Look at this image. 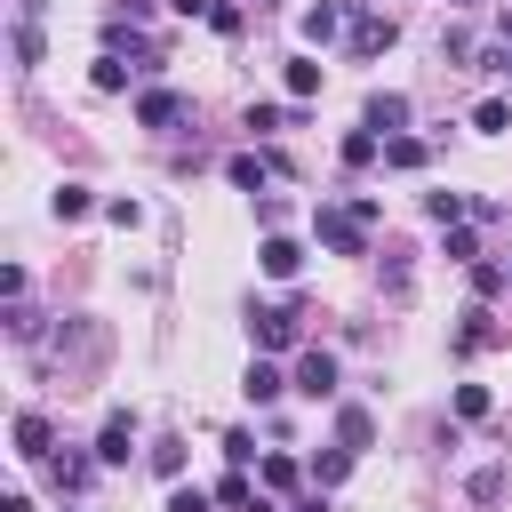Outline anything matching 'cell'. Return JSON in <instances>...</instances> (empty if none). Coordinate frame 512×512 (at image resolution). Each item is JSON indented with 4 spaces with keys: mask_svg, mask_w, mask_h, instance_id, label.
<instances>
[{
    "mask_svg": "<svg viewBox=\"0 0 512 512\" xmlns=\"http://www.w3.org/2000/svg\"><path fill=\"white\" fill-rule=\"evenodd\" d=\"M480 344H488V304H472V312H464V328H456V360H464V352H480Z\"/></svg>",
    "mask_w": 512,
    "mask_h": 512,
    "instance_id": "22",
    "label": "cell"
},
{
    "mask_svg": "<svg viewBox=\"0 0 512 512\" xmlns=\"http://www.w3.org/2000/svg\"><path fill=\"white\" fill-rule=\"evenodd\" d=\"M456 416L480 424V416H488V384H456Z\"/></svg>",
    "mask_w": 512,
    "mask_h": 512,
    "instance_id": "28",
    "label": "cell"
},
{
    "mask_svg": "<svg viewBox=\"0 0 512 512\" xmlns=\"http://www.w3.org/2000/svg\"><path fill=\"white\" fill-rule=\"evenodd\" d=\"M336 152H344V168H368V160H376V152H384V136H376V128H368V120H360V128H352V136H344V144H336Z\"/></svg>",
    "mask_w": 512,
    "mask_h": 512,
    "instance_id": "15",
    "label": "cell"
},
{
    "mask_svg": "<svg viewBox=\"0 0 512 512\" xmlns=\"http://www.w3.org/2000/svg\"><path fill=\"white\" fill-rule=\"evenodd\" d=\"M384 168H424V136H384Z\"/></svg>",
    "mask_w": 512,
    "mask_h": 512,
    "instance_id": "16",
    "label": "cell"
},
{
    "mask_svg": "<svg viewBox=\"0 0 512 512\" xmlns=\"http://www.w3.org/2000/svg\"><path fill=\"white\" fill-rule=\"evenodd\" d=\"M224 176H232L240 192H264V184L280 176V152H232V160H224Z\"/></svg>",
    "mask_w": 512,
    "mask_h": 512,
    "instance_id": "8",
    "label": "cell"
},
{
    "mask_svg": "<svg viewBox=\"0 0 512 512\" xmlns=\"http://www.w3.org/2000/svg\"><path fill=\"white\" fill-rule=\"evenodd\" d=\"M8 440H16V456H24V464H40V456H48V416H40V408H16Z\"/></svg>",
    "mask_w": 512,
    "mask_h": 512,
    "instance_id": "13",
    "label": "cell"
},
{
    "mask_svg": "<svg viewBox=\"0 0 512 512\" xmlns=\"http://www.w3.org/2000/svg\"><path fill=\"white\" fill-rule=\"evenodd\" d=\"M152 8H160V0H120V16H152Z\"/></svg>",
    "mask_w": 512,
    "mask_h": 512,
    "instance_id": "39",
    "label": "cell"
},
{
    "mask_svg": "<svg viewBox=\"0 0 512 512\" xmlns=\"http://www.w3.org/2000/svg\"><path fill=\"white\" fill-rule=\"evenodd\" d=\"M248 496H256V480H248V464H232V472L216 480V504H232V512H240Z\"/></svg>",
    "mask_w": 512,
    "mask_h": 512,
    "instance_id": "23",
    "label": "cell"
},
{
    "mask_svg": "<svg viewBox=\"0 0 512 512\" xmlns=\"http://www.w3.org/2000/svg\"><path fill=\"white\" fill-rule=\"evenodd\" d=\"M312 240H320L328 256H360V248H368V224L352 216V200H328V208H312Z\"/></svg>",
    "mask_w": 512,
    "mask_h": 512,
    "instance_id": "1",
    "label": "cell"
},
{
    "mask_svg": "<svg viewBox=\"0 0 512 512\" xmlns=\"http://www.w3.org/2000/svg\"><path fill=\"white\" fill-rule=\"evenodd\" d=\"M504 496V464H488V472H472V504H496Z\"/></svg>",
    "mask_w": 512,
    "mask_h": 512,
    "instance_id": "33",
    "label": "cell"
},
{
    "mask_svg": "<svg viewBox=\"0 0 512 512\" xmlns=\"http://www.w3.org/2000/svg\"><path fill=\"white\" fill-rule=\"evenodd\" d=\"M424 208H432V224L448 232V224H464V208H472V200H464V192H424Z\"/></svg>",
    "mask_w": 512,
    "mask_h": 512,
    "instance_id": "21",
    "label": "cell"
},
{
    "mask_svg": "<svg viewBox=\"0 0 512 512\" xmlns=\"http://www.w3.org/2000/svg\"><path fill=\"white\" fill-rule=\"evenodd\" d=\"M240 512H280V504H272V496H248V504H240Z\"/></svg>",
    "mask_w": 512,
    "mask_h": 512,
    "instance_id": "40",
    "label": "cell"
},
{
    "mask_svg": "<svg viewBox=\"0 0 512 512\" xmlns=\"http://www.w3.org/2000/svg\"><path fill=\"white\" fill-rule=\"evenodd\" d=\"M136 456V416L128 408H112L104 416V432H96V464H128Z\"/></svg>",
    "mask_w": 512,
    "mask_h": 512,
    "instance_id": "6",
    "label": "cell"
},
{
    "mask_svg": "<svg viewBox=\"0 0 512 512\" xmlns=\"http://www.w3.org/2000/svg\"><path fill=\"white\" fill-rule=\"evenodd\" d=\"M440 56L448 64H472V32H440Z\"/></svg>",
    "mask_w": 512,
    "mask_h": 512,
    "instance_id": "36",
    "label": "cell"
},
{
    "mask_svg": "<svg viewBox=\"0 0 512 512\" xmlns=\"http://www.w3.org/2000/svg\"><path fill=\"white\" fill-rule=\"evenodd\" d=\"M360 120H368V128H376V136H400V128H408V96H400V88H376V96H368V112H360Z\"/></svg>",
    "mask_w": 512,
    "mask_h": 512,
    "instance_id": "11",
    "label": "cell"
},
{
    "mask_svg": "<svg viewBox=\"0 0 512 512\" xmlns=\"http://www.w3.org/2000/svg\"><path fill=\"white\" fill-rule=\"evenodd\" d=\"M168 8H176V16H208L216 0H168Z\"/></svg>",
    "mask_w": 512,
    "mask_h": 512,
    "instance_id": "38",
    "label": "cell"
},
{
    "mask_svg": "<svg viewBox=\"0 0 512 512\" xmlns=\"http://www.w3.org/2000/svg\"><path fill=\"white\" fill-rule=\"evenodd\" d=\"M400 40V24L392 16H368V8H352V56H384Z\"/></svg>",
    "mask_w": 512,
    "mask_h": 512,
    "instance_id": "7",
    "label": "cell"
},
{
    "mask_svg": "<svg viewBox=\"0 0 512 512\" xmlns=\"http://www.w3.org/2000/svg\"><path fill=\"white\" fill-rule=\"evenodd\" d=\"M336 440H344V448H352V456H360V448H368V440H376V416H368V408H360V400H344V408H336Z\"/></svg>",
    "mask_w": 512,
    "mask_h": 512,
    "instance_id": "14",
    "label": "cell"
},
{
    "mask_svg": "<svg viewBox=\"0 0 512 512\" xmlns=\"http://www.w3.org/2000/svg\"><path fill=\"white\" fill-rule=\"evenodd\" d=\"M120 48H144V40H136V24H128V16H112V24H104V56H120Z\"/></svg>",
    "mask_w": 512,
    "mask_h": 512,
    "instance_id": "31",
    "label": "cell"
},
{
    "mask_svg": "<svg viewBox=\"0 0 512 512\" xmlns=\"http://www.w3.org/2000/svg\"><path fill=\"white\" fill-rule=\"evenodd\" d=\"M88 456H96V448H88ZM88 456H56V488H64V496L88 488Z\"/></svg>",
    "mask_w": 512,
    "mask_h": 512,
    "instance_id": "25",
    "label": "cell"
},
{
    "mask_svg": "<svg viewBox=\"0 0 512 512\" xmlns=\"http://www.w3.org/2000/svg\"><path fill=\"white\" fill-rule=\"evenodd\" d=\"M288 96H296V104H304V96H320V64H304V56H296V64H288Z\"/></svg>",
    "mask_w": 512,
    "mask_h": 512,
    "instance_id": "26",
    "label": "cell"
},
{
    "mask_svg": "<svg viewBox=\"0 0 512 512\" xmlns=\"http://www.w3.org/2000/svg\"><path fill=\"white\" fill-rule=\"evenodd\" d=\"M184 112H192V96H184V88H160V80H152V88L136 96V128H176Z\"/></svg>",
    "mask_w": 512,
    "mask_h": 512,
    "instance_id": "5",
    "label": "cell"
},
{
    "mask_svg": "<svg viewBox=\"0 0 512 512\" xmlns=\"http://www.w3.org/2000/svg\"><path fill=\"white\" fill-rule=\"evenodd\" d=\"M248 336H256V352H296L304 344V312L296 304H256L248 312Z\"/></svg>",
    "mask_w": 512,
    "mask_h": 512,
    "instance_id": "2",
    "label": "cell"
},
{
    "mask_svg": "<svg viewBox=\"0 0 512 512\" xmlns=\"http://www.w3.org/2000/svg\"><path fill=\"white\" fill-rule=\"evenodd\" d=\"M40 16H48V0H16V72H40V56H48V40H40Z\"/></svg>",
    "mask_w": 512,
    "mask_h": 512,
    "instance_id": "4",
    "label": "cell"
},
{
    "mask_svg": "<svg viewBox=\"0 0 512 512\" xmlns=\"http://www.w3.org/2000/svg\"><path fill=\"white\" fill-rule=\"evenodd\" d=\"M344 16H352V0H320V8H304V16H296V32H304V40H312V48H328V40H336V24H344Z\"/></svg>",
    "mask_w": 512,
    "mask_h": 512,
    "instance_id": "10",
    "label": "cell"
},
{
    "mask_svg": "<svg viewBox=\"0 0 512 512\" xmlns=\"http://www.w3.org/2000/svg\"><path fill=\"white\" fill-rule=\"evenodd\" d=\"M224 456L232 464H256V432H224Z\"/></svg>",
    "mask_w": 512,
    "mask_h": 512,
    "instance_id": "37",
    "label": "cell"
},
{
    "mask_svg": "<svg viewBox=\"0 0 512 512\" xmlns=\"http://www.w3.org/2000/svg\"><path fill=\"white\" fill-rule=\"evenodd\" d=\"M256 264H264L272 280H296V272H304V248H296L288 232H264V248H256Z\"/></svg>",
    "mask_w": 512,
    "mask_h": 512,
    "instance_id": "12",
    "label": "cell"
},
{
    "mask_svg": "<svg viewBox=\"0 0 512 512\" xmlns=\"http://www.w3.org/2000/svg\"><path fill=\"white\" fill-rule=\"evenodd\" d=\"M472 128H480V136H504V128H512V104H504V96L472 104Z\"/></svg>",
    "mask_w": 512,
    "mask_h": 512,
    "instance_id": "20",
    "label": "cell"
},
{
    "mask_svg": "<svg viewBox=\"0 0 512 512\" xmlns=\"http://www.w3.org/2000/svg\"><path fill=\"white\" fill-rule=\"evenodd\" d=\"M240 128H248V136H272V128H288V112H280V104H248Z\"/></svg>",
    "mask_w": 512,
    "mask_h": 512,
    "instance_id": "27",
    "label": "cell"
},
{
    "mask_svg": "<svg viewBox=\"0 0 512 512\" xmlns=\"http://www.w3.org/2000/svg\"><path fill=\"white\" fill-rule=\"evenodd\" d=\"M296 512H328V488H320V496H304V504H296Z\"/></svg>",
    "mask_w": 512,
    "mask_h": 512,
    "instance_id": "41",
    "label": "cell"
},
{
    "mask_svg": "<svg viewBox=\"0 0 512 512\" xmlns=\"http://www.w3.org/2000/svg\"><path fill=\"white\" fill-rule=\"evenodd\" d=\"M168 512H216V504H208L200 488H184V480H176V488H168Z\"/></svg>",
    "mask_w": 512,
    "mask_h": 512,
    "instance_id": "35",
    "label": "cell"
},
{
    "mask_svg": "<svg viewBox=\"0 0 512 512\" xmlns=\"http://www.w3.org/2000/svg\"><path fill=\"white\" fill-rule=\"evenodd\" d=\"M304 400H336V352H320V344H304L296 352V376H288Z\"/></svg>",
    "mask_w": 512,
    "mask_h": 512,
    "instance_id": "3",
    "label": "cell"
},
{
    "mask_svg": "<svg viewBox=\"0 0 512 512\" xmlns=\"http://www.w3.org/2000/svg\"><path fill=\"white\" fill-rule=\"evenodd\" d=\"M48 208H56V224H72V216H88V208H96V192H88V184H56V200H48Z\"/></svg>",
    "mask_w": 512,
    "mask_h": 512,
    "instance_id": "17",
    "label": "cell"
},
{
    "mask_svg": "<svg viewBox=\"0 0 512 512\" xmlns=\"http://www.w3.org/2000/svg\"><path fill=\"white\" fill-rule=\"evenodd\" d=\"M352 464H360V456H352V448H344V440H336V448H328V456H320V464H312V488H336V480H344V472H352Z\"/></svg>",
    "mask_w": 512,
    "mask_h": 512,
    "instance_id": "18",
    "label": "cell"
},
{
    "mask_svg": "<svg viewBox=\"0 0 512 512\" xmlns=\"http://www.w3.org/2000/svg\"><path fill=\"white\" fill-rule=\"evenodd\" d=\"M256 472H264V488H296V480H304V472H296V456H264Z\"/></svg>",
    "mask_w": 512,
    "mask_h": 512,
    "instance_id": "30",
    "label": "cell"
},
{
    "mask_svg": "<svg viewBox=\"0 0 512 512\" xmlns=\"http://www.w3.org/2000/svg\"><path fill=\"white\" fill-rule=\"evenodd\" d=\"M128 72H136V64H120V56H96V72H88V80H96V96H120V88H128Z\"/></svg>",
    "mask_w": 512,
    "mask_h": 512,
    "instance_id": "19",
    "label": "cell"
},
{
    "mask_svg": "<svg viewBox=\"0 0 512 512\" xmlns=\"http://www.w3.org/2000/svg\"><path fill=\"white\" fill-rule=\"evenodd\" d=\"M240 392H248L256 408H272V400H280V392H296V384L272 368V352H256V360H248V376H240Z\"/></svg>",
    "mask_w": 512,
    "mask_h": 512,
    "instance_id": "9",
    "label": "cell"
},
{
    "mask_svg": "<svg viewBox=\"0 0 512 512\" xmlns=\"http://www.w3.org/2000/svg\"><path fill=\"white\" fill-rule=\"evenodd\" d=\"M448 8H472V0H448Z\"/></svg>",
    "mask_w": 512,
    "mask_h": 512,
    "instance_id": "42",
    "label": "cell"
},
{
    "mask_svg": "<svg viewBox=\"0 0 512 512\" xmlns=\"http://www.w3.org/2000/svg\"><path fill=\"white\" fill-rule=\"evenodd\" d=\"M448 264H480V240L464 224H448Z\"/></svg>",
    "mask_w": 512,
    "mask_h": 512,
    "instance_id": "32",
    "label": "cell"
},
{
    "mask_svg": "<svg viewBox=\"0 0 512 512\" xmlns=\"http://www.w3.org/2000/svg\"><path fill=\"white\" fill-rule=\"evenodd\" d=\"M104 216H112L120 232H136V224H144V200H104Z\"/></svg>",
    "mask_w": 512,
    "mask_h": 512,
    "instance_id": "34",
    "label": "cell"
},
{
    "mask_svg": "<svg viewBox=\"0 0 512 512\" xmlns=\"http://www.w3.org/2000/svg\"><path fill=\"white\" fill-rule=\"evenodd\" d=\"M152 472H160V480H184V448H176V440H152Z\"/></svg>",
    "mask_w": 512,
    "mask_h": 512,
    "instance_id": "29",
    "label": "cell"
},
{
    "mask_svg": "<svg viewBox=\"0 0 512 512\" xmlns=\"http://www.w3.org/2000/svg\"><path fill=\"white\" fill-rule=\"evenodd\" d=\"M504 288H512V272H504V264H472V296H480V304H488V296H504Z\"/></svg>",
    "mask_w": 512,
    "mask_h": 512,
    "instance_id": "24",
    "label": "cell"
}]
</instances>
